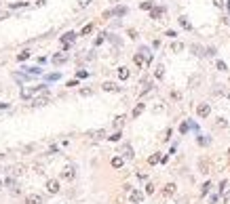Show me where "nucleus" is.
<instances>
[{
	"mask_svg": "<svg viewBox=\"0 0 230 204\" xmlns=\"http://www.w3.org/2000/svg\"><path fill=\"white\" fill-rule=\"evenodd\" d=\"M196 114H198V118H207V116L211 114V105H209V103H198Z\"/></svg>",
	"mask_w": 230,
	"mask_h": 204,
	"instance_id": "1",
	"label": "nucleus"
},
{
	"mask_svg": "<svg viewBox=\"0 0 230 204\" xmlns=\"http://www.w3.org/2000/svg\"><path fill=\"white\" fill-rule=\"evenodd\" d=\"M101 88H103L106 93H118V90H120V86H118V84H114V82H103V84H101Z\"/></svg>",
	"mask_w": 230,
	"mask_h": 204,
	"instance_id": "2",
	"label": "nucleus"
},
{
	"mask_svg": "<svg viewBox=\"0 0 230 204\" xmlns=\"http://www.w3.org/2000/svg\"><path fill=\"white\" fill-rule=\"evenodd\" d=\"M87 137H91V139H103V137H106V130H103V128H97V130H87Z\"/></svg>",
	"mask_w": 230,
	"mask_h": 204,
	"instance_id": "3",
	"label": "nucleus"
},
{
	"mask_svg": "<svg viewBox=\"0 0 230 204\" xmlns=\"http://www.w3.org/2000/svg\"><path fill=\"white\" fill-rule=\"evenodd\" d=\"M51 61H53L55 65H61V63H66V61H68V55H66V53H59V55H53V57H51Z\"/></svg>",
	"mask_w": 230,
	"mask_h": 204,
	"instance_id": "4",
	"label": "nucleus"
},
{
	"mask_svg": "<svg viewBox=\"0 0 230 204\" xmlns=\"http://www.w3.org/2000/svg\"><path fill=\"white\" fill-rule=\"evenodd\" d=\"M46 103H49V95H45V97H34V101H32L34 107H42Z\"/></svg>",
	"mask_w": 230,
	"mask_h": 204,
	"instance_id": "5",
	"label": "nucleus"
},
{
	"mask_svg": "<svg viewBox=\"0 0 230 204\" xmlns=\"http://www.w3.org/2000/svg\"><path fill=\"white\" fill-rule=\"evenodd\" d=\"M46 189H49L51 194H57V192H59V183H57L55 179H49V181H46Z\"/></svg>",
	"mask_w": 230,
	"mask_h": 204,
	"instance_id": "6",
	"label": "nucleus"
},
{
	"mask_svg": "<svg viewBox=\"0 0 230 204\" xmlns=\"http://www.w3.org/2000/svg\"><path fill=\"white\" fill-rule=\"evenodd\" d=\"M74 175H76V173H74V166H68V168H63V173H61V177L68 179V181H72Z\"/></svg>",
	"mask_w": 230,
	"mask_h": 204,
	"instance_id": "7",
	"label": "nucleus"
},
{
	"mask_svg": "<svg viewBox=\"0 0 230 204\" xmlns=\"http://www.w3.org/2000/svg\"><path fill=\"white\" fill-rule=\"evenodd\" d=\"M25 204H42V196L40 194H32V196H28Z\"/></svg>",
	"mask_w": 230,
	"mask_h": 204,
	"instance_id": "8",
	"label": "nucleus"
},
{
	"mask_svg": "<svg viewBox=\"0 0 230 204\" xmlns=\"http://www.w3.org/2000/svg\"><path fill=\"white\" fill-rule=\"evenodd\" d=\"M74 40H76V34H74V32H66V34L61 36V42H63V44H70V42H74Z\"/></svg>",
	"mask_w": 230,
	"mask_h": 204,
	"instance_id": "9",
	"label": "nucleus"
},
{
	"mask_svg": "<svg viewBox=\"0 0 230 204\" xmlns=\"http://www.w3.org/2000/svg\"><path fill=\"white\" fill-rule=\"evenodd\" d=\"M123 156H125V158H129V160L135 156V154H133V147H131L129 143H125V145H123Z\"/></svg>",
	"mask_w": 230,
	"mask_h": 204,
	"instance_id": "10",
	"label": "nucleus"
},
{
	"mask_svg": "<svg viewBox=\"0 0 230 204\" xmlns=\"http://www.w3.org/2000/svg\"><path fill=\"white\" fill-rule=\"evenodd\" d=\"M129 200H131L133 204H139L141 200H144V194H141V192H131V196H129Z\"/></svg>",
	"mask_w": 230,
	"mask_h": 204,
	"instance_id": "11",
	"label": "nucleus"
},
{
	"mask_svg": "<svg viewBox=\"0 0 230 204\" xmlns=\"http://www.w3.org/2000/svg\"><path fill=\"white\" fill-rule=\"evenodd\" d=\"M139 53L144 55L146 63H150V61H152V53H150V48H148V46H141V48H139Z\"/></svg>",
	"mask_w": 230,
	"mask_h": 204,
	"instance_id": "12",
	"label": "nucleus"
},
{
	"mask_svg": "<svg viewBox=\"0 0 230 204\" xmlns=\"http://www.w3.org/2000/svg\"><path fill=\"white\" fill-rule=\"evenodd\" d=\"M190 51H192V53H194L196 57H203V55H205V51H203V48H201L198 44H192V46H190Z\"/></svg>",
	"mask_w": 230,
	"mask_h": 204,
	"instance_id": "13",
	"label": "nucleus"
},
{
	"mask_svg": "<svg viewBox=\"0 0 230 204\" xmlns=\"http://www.w3.org/2000/svg\"><path fill=\"white\" fill-rule=\"evenodd\" d=\"M133 61L137 63V67H144V65H146V59H144V55H141V53H137V55L133 57Z\"/></svg>",
	"mask_w": 230,
	"mask_h": 204,
	"instance_id": "14",
	"label": "nucleus"
},
{
	"mask_svg": "<svg viewBox=\"0 0 230 204\" xmlns=\"http://www.w3.org/2000/svg\"><path fill=\"white\" fill-rule=\"evenodd\" d=\"M112 15H118V17H123V15H127V6H116V8L112 11Z\"/></svg>",
	"mask_w": 230,
	"mask_h": 204,
	"instance_id": "15",
	"label": "nucleus"
},
{
	"mask_svg": "<svg viewBox=\"0 0 230 204\" xmlns=\"http://www.w3.org/2000/svg\"><path fill=\"white\" fill-rule=\"evenodd\" d=\"M163 13H165V8H152V11H150V17H152V19H158Z\"/></svg>",
	"mask_w": 230,
	"mask_h": 204,
	"instance_id": "16",
	"label": "nucleus"
},
{
	"mask_svg": "<svg viewBox=\"0 0 230 204\" xmlns=\"http://www.w3.org/2000/svg\"><path fill=\"white\" fill-rule=\"evenodd\" d=\"M154 76H156L158 80H163V76H165V67H163V65H156V70H154Z\"/></svg>",
	"mask_w": 230,
	"mask_h": 204,
	"instance_id": "17",
	"label": "nucleus"
},
{
	"mask_svg": "<svg viewBox=\"0 0 230 204\" xmlns=\"http://www.w3.org/2000/svg\"><path fill=\"white\" fill-rule=\"evenodd\" d=\"M118 78H120V80H127V78H129V70H127V67H118Z\"/></svg>",
	"mask_w": 230,
	"mask_h": 204,
	"instance_id": "18",
	"label": "nucleus"
},
{
	"mask_svg": "<svg viewBox=\"0 0 230 204\" xmlns=\"http://www.w3.org/2000/svg\"><path fill=\"white\" fill-rule=\"evenodd\" d=\"M165 196H173L175 194V185L173 183H169V185H165V192H163Z\"/></svg>",
	"mask_w": 230,
	"mask_h": 204,
	"instance_id": "19",
	"label": "nucleus"
},
{
	"mask_svg": "<svg viewBox=\"0 0 230 204\" xmlns=\"http://www.w3.org/2000/svg\"><path fill=\"white\" fill-rule=\"evenodd\" d=\"M30 55H32L30 51H23V53H19V55H17V61H25V59H30Z\"/></svg>",
	"mask_w": 230,
	"mask_h": 204,
	"instance_id": "20",
	"label": "nucleus"
},
{
	"mask_svg": "<svg viewBox=\"0 0 230 204\" xmlns=\"http://www.w3.org/2000/svg\"><path fill=\"white\" fill-rule=\"evenodd\" d=\"M144 107H146V105H144V103H137V105H135V110H133V116H135V118H137L139 114H141V112H144Z\"/></svg>",
	"mask_w": 230,
	"mask_h": 204,
	"instance_id": "21",
	"label": "nucleus"
},
{
	"mask_svg": "<svg viewBox=\"0 0 230 204\" xmlns=\"http://www.w3.org/2000/svg\"><path fill=\"white\" fill-rule=\"evenodd\" d=\"M182 48H184V44H182V42H173V44H171V51H173V53H180Z\"/></svg>",
	"mask_w": 230,
	"mask_h": 204,
	"instance_id": "22",
	"label": "nucleus"
},
{
	"mask_svg": "<svg viewBox=\"0 0 230 204\" xmlns=\"http://www.w3.org/2000/svg\"><path fill=\"white\" fill-rule=\"evenodd\" d=\"M25 72H28V74H30V76H34V74H36V76H38V74H40V72H42V70H40V67H25Z\"/></svg>",
	"mask_w": 230,
	"mask_h": 204,
	"instance_id": "23",
	"label": "nucleus"
},
{
	"mask_svg": "<svg viewBox=\"0 0 230 204\" xmlns=\"http://www.w3.org/2000/svg\"><path fill=\"white\" fill-rule=\"evenodd\" d=\"M180 23L184 25L186 30H192V25H190V21H188V17H180Z\"/></svg>",
	"mask_w": 230,
	"mask_h": 204,
	"instance_id": "24",
	"label": "nucleus"
},
{
	"mask_svg": "<svg viewBox=\"0 0 230 204\" xmlns=\"http://www.w3.org/2000/svg\"><path fill=\"white\" fill-rule=\"evenodd\" d=\"M112 166H114V168H120V166H123V158H120V156H116V158L112 160Z\"/></svg>",
	"mask_w": 230,
	"mask_h": 204,
	"instance_id": "25",
	"label": "nucleus"
},
{
	"mask_svg": "<svg viewBox=\"0 0 230 204\" xmlns=\"http://www.w3.org/2000/svg\"><path fill=\"white\" fill-rule=\"evenodd\" d=\"M91 32H93V25L89 23V25H85V28H83V32H80V36H87V34H91Z\"/></svg>",
	"mask_w": 230,
	"mask_h": 204,
	"instance_id": "26",
	"label": "nucleus"
},
{
	"mask_svg": "<svg viewBox=\"0 0 230 204\" xmlns=\"http://www.w3.org/2000/svg\"><path fill=\"white\" fill-rule=\"evenodd\" d=\"M215 126H218V128H226V126H228V122H226L224 118H218V122H215Z\"/></svg>",
	"mask_w": 230,
	"mask_h": 204,
	"instance_id": "27",
	"label": "nucleus"
},
{
	"mask_svg": "<svg viewBox=\"0 0 230 204\" xmlns=\"http://www.w3.org/2000/svg\"><path fill=\"white\" fill-rule=\"evenodd\" d=\"M106 36H108V34H99V36H97V38H95V46H99V44H101V42L106 40Z\"/></svg>",
	"mask_w": 230,
	"mask_h": 204,
	"instance_id": "28",
	"label": "nucleus"
},
{
	"mask_svg": "<svg viewBox=\"0 0 230 204\" xmlns=\"http://www.w3.org/2000/svg\"><path fill=\"white\" fill-rule=\"evenodd\" d=\"M198 82H201V76H192V78H190V86L194 88V86H196Z\"/></svg>",
	"mask_w": 230,
	"mask_h": 204,
	"instance_id": "29",
	"label": "nucleus"
},
{
	"mask_svg": "<svg viewBox=\"0 0 230 204\" xmlns=\"http://www.w3.org/2000/svg\"><path fill=\"white\" fill-rule=\"evenodd\" d=\"M215 67H218V70H220V72H226V70H228V67H226V63H224V61H218V63H215Z\"/></svg>",
	"mask_w": 230,
	"mask_h": 204,
	"instance_id": "30",
	"label": "nucleus"
},
{
	"mask_svg": "<svg viewBox=\"0 0 230 204\" xmlns=\"http://www.w3.org/2000/svg\"><path fill=\"white\" fill-rule=\"evenodd\" d=\"M91 4V0H78V8H87Z\"/></svg>",
	"mask_w": 230,
	"mask_h": 204,
	"instance_id": "31",
	"label": "nucleus"
},
{
	"mask_svg": "<svg viewBox=\"0 0 230 204\" xmlns=\"http://www.w3.org/2000/svg\"><path fill=\"white\" fill-rule=\"evenodd\" d=\"M141 8H144V11H152L154 6H152V2H141Z\"/></svg>",
	"mask_w": 230,
	"mask_h": 204,
	"instance_id": "32",
	"label": "nucleus"
},
{
	"mask_svg": "<svg viewBox=\"0 0 230 204\" xmlns=\"http://www.w3.org/2000/svg\"><path fill=\"white\" fill-rule=\"evenodd\" d=\"M76 76H78V78H87V76H89V72H87V70H78V72H76Z\"/></svg>",
	"mask_w": 230,
	"mask_h": 204,
	"instance_id": "33",
	"label": "nucleus"
},
{
	"mask_svg": "<svg viewBox=\"0 0 230 204\" xmlns=\"http://www.w3.org/2000/svg\"><path fill=\"white\" fill-rule=\"evenodd\" d=\"M123 120H125V116H118V118H114V126H123Z\"/></svg>",
	"mask_w": 230,
	"mask_h": 204,
	"instance_id": "34",
	"label": "nucleus"
},
{
	"mask_svg": "<svg viewBox=\"0 0 230 204\" xmlns=\"http://www.w3.org/2000/svg\"><path fill=\"white\" fill-rule=\"evenodd\" d=\"M80 95H83V97H89V95H93V90H91V88H83Z\"/></svg>",
	"mask_w": 230,
	"mask_h": 204,
	"instance_id": "35",
	"label": "nucleus"
},
{
	"mask_svg": "<svg viewBox=\"0 0 230 204\" xmlns=\"http://www.w3.org/2000/svg\"><path fill=\"white\" fill-rule=\"evenodd\" d=\"M205 55H209V57H213V55H215V48H213V46H209V48L205 51Z\"/></svg>",
	"mask_w": 230,
	"mask_h": 204,
	"instance_id": "36",
	"label": "nucleus"
},
{
	"mask_svg": "<svg viewBox=\"0 0 230 204\" xmlns=\"http://www.w3.org/2000/svg\"><path fill=\"white\" fill-rule=\"evenodd\" d=\"M188 128H190V122H184L182 126H180V130H182V133H188Z\"/></svg>",
	"mask_w": 230,
	"mask_h": 204,
	"instance_id": "37",
	"label": "nucleus"
},
{
	"mask_svg": "<svg viewBox=\"0 0 230 204\" xmlns=\"http://www.w3.org/2000/svg\"><path fill=\"white\" fill-rule=\"evenodd\" d=\"M148 162H150V164H156V162H158V156H156V154H154V156H150V158H148Z\"/></svg>",
	"mask_w": 230,
	"mask_h": 204,
	"instance_id": "38",
	"label": "nucleus"
},
{
	"mask_svg": "<svg viewBox=\"0 0 230 204\" xmlns=\"http://www.w3.org/2000/svg\"><path fill=\"white\" fill-rule=\"evenodd\" d=\"M146 194H154V185H152V183L146 185Z\"/></svg>",
	"mask_w": 230,
	"mask_h": 204,
	"instance_id": "39",
	"label": "nucleus"
},
{
	"mask_svg": "<svg viewBox=\"0 0 230 204\" xmlns=\"http://www.w3.org/2000/svg\"><path fill=\"white\" fill-rule=\"evenodd\" d=\"M17 6H25V2H13L11 8H17Z\"/></svg>",
	"mask_w": 230,
	"mask_h": 204,
	"instance_id": "40",
	"label": "nucleus"
},
{
	"mask_svg": "<svg viewBox=\"0 0 230 204\" xmlns=\"http://www.w3.org/2000/svg\"><path fill=\"white\" fill-rule=\"evenodd\" d=\"M118 139H120V133H114V135L110 137V141H118Z\"/></svg>",
	"mask_w": 230,
	"mask_h": 204,
	"instance_id": "41",
	"label": "nucleus"
},
{
	"mask_svg": "<svg viewBox=\"0 0 230 204\" xmlns=\"http://www.w3.org/2000/svg\"><path fill=\"white\" fill-rule=\"evenodd\" d=\"M209 187H211V183H205V185H203V196L209 192Z\"/></svg>",
	"mask_w": 230,
	"mask_h": 204,
	"instance_id": "42",
	"label": "nucleus"
},
{
	"mask_svg": "<svg viewBox=\"0 0 230 204\" xmlns=\"http://www.w3.org/2000/svg\"><path fill=\"white\" fill-rule=\"evenodd\" d=\"M49 80H59V74H49Z\"/></svg>",
	"mask_w": 230,
	"mask_h": 204,
	"instance_id": "43",
	"label": "nucleus"
},
{
	"mask_svg": "<svg viewBox=\"0 0 230 204\" xmlns=\"http://www.w3.org/2000/svg\"><path fill=\"white\" fill-rule=\"evenodd\" d=\"M213 4H215V6H220V8H222V6H224V0H213Z\"/></svg>",
	"mask_w": 230,
	"mask_h": 204,
	"instance_id": "44",
	"label": "nucleus"
},
{
	"mask_svg": "<svg viewBox=\"0 0 230 204\" xmlns=\"http://www.w3.org/2000/svg\"><path fill=\"white\" fill-rule=\"evenodd\" d=\"M6 107H8L6 103H0V110H6Z\"/></svg>",
	"mask_w": 230,
	"mask_h": 204,
	"instance_id": "45",
	"label": "nucleus"
},
{
	"mask_svg": "<svg viewBox=\"0 0 230 204\" xmlns=\"http://www.w3.org/2000/svg\"><path fill=\"white\" fill-rule=\"evenodd\" d=\"M228 101H230V90H228Z\"/></svg>",
	"mask_w": 230,
	"mask_h": 204,
	"instance_id": "46",
	"label": "nucleus"
},
{
	"mask_svg": "<svg viewBox=\"0 0 230 204\" xmlns=\"http://www.w3.org/2000/svg\"><path fill=\"white\" fill-rule=\"evenodd\" d=\"M228 8H230V0H228Z\"/></svg>",
	"mask_w": 230,
	"mask_h": 204,
	"instance_id": "47",
	"label": "nucleus"
},
{
	"mask_svg": "<svg viewBox=\"0 0 230 204\" xmlns=\"http://www.w3.org/2000/svg\"><path fill=\"white\" fill-rule=\"evenodd\" d=\"M0 189H2V183H0Z\"/></svg>",
	"mask_w": 230,
	"mask_h": 204,
	"instance_id": "48",
	"label": "nucleus"
}]
</instances>
